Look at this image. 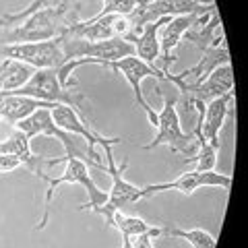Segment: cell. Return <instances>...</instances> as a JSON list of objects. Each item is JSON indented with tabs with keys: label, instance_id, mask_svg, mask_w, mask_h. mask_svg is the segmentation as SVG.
<instances>
[{
	"label": "cell",
	"instance_id": "24",
	"mask_svg": "<svg viewBox=\"0 0 248 248\" xmlns=\"http://www.w3.org/2000/svg\"><path fill=\"white\" fill-rule=\"evenodd\" d=\"M130 248H155L153 246V236L151 234H143V236L130 238Z\"/></svg>",
	"mask_w": 248,
	"mask_h": 248
},
{
	"label": "cell",
	"instance_id": "10",
	"mask_svg": "<svg viewBox=\"0 0 248 248\" xmlns=\"http://www.w3.org/2000/svg\"><path fill=\"white\" fill-rule=\"evenodd\" d=\"M223 64H230V52L228 46H211V48L203 50V56L197 62L195 66L186 68L180 75H174L172 85L182 93V95H188V93L197 87L201 81H205L209 75H211L215 68H219Z\"/></svg>",
	"mask_w": 248,
	"mask_h": 248
},
{
	"label": "cell",
	"instance_id": "5",
	"mask_svg": "<svg viewBox=\"0 0 248 248\" xmlns=\"http://www.w3.org/2000/svg\"><path fill=\"white\" fill-rule=\"evenodd\" d=\"M64 60H77V58H93L97 66H102L104 62H114L126 56H135V46L122 40V37H110V40L102 42H89L83 37L66 35L62 33L58 37Z\"/></svg>",
	"mask_w": 248,
	"mask_h": 248
},
{
	"label": "cell",
	"instance_id": "11",
	"mask_svg": "<svg viewBox=\"0 0 248 248\" xmlns=\"http://www.w3.org/2000/svg\"><path fill=\"white\" fill-rule=\"evenodd\" d=\"M106 151V157H108V166H106V172L110 174V192H108V203H110L114 209L122 211L124 207L128 205H135L139 201H143V188H139L133 182H128L122 174L126 172L128 168V161H124L122 166H116V159H114V153H112V145L104 147Z\"/></svg>",
	"mask_w": 248,
	"mask_h": 248
},
{
	"label": "cell",
	"instance_id": "4",
	"mask_svg": "<svg viewBox=\"0 0 248 248\" xmlns=\"http://www.w3.org/2000/svg\"><path fill=\"white\" fill-rule=\"evenodd\" d=\"M155 128H157V133H155L153 141L147 143L143 149H155L159 145H168L170 151L186 155L184 161H188L190 155L197 151V139L192 133H184L174 97L164 95V106L157 112V124H155Z\"/></svg>",
	"mask_w": 248,
	"mask_h": 248
},
{
	"label": "cell",
	"instance_id": "12",
	"mask_svg": "<svg viewBox=\"0 0 248 248\" xmlns=\"http://www.w3.org/2000/svg\"><path fill=\"white\" fill-rule=\"evenodd\" d=\"M0 153L4 155H13V157L19 159L21 166H25V170L29 174H33L35 178H40L44 180V170L46 168H52L56 166L54 164V157L48 159V157H40V155H35L31 151V139L25 137L21 133V130L13 128V133L4 139V141H0Z\"/></svg>",
	"mask_w": 248,
	"mask_h": 248
},
{
	"label": "cell",
	"instance_id": "13",
	"mask_svg": "<svg viewBox=\"0 0 248 248\" xmlns=\"http://www.w3.org/2000/svg\"><path fill=\"white\" fill-rule=\"evenodd\" d=\"M234 91V73H232V64H223L219 68L207 77L205 81H201L188 95H182L184 106L188 108L192 102H201V104H209L211 99H217L226 93Z\"/></svg>",
	"mask_w": 248,
	"mask_h": 248
},
{
	"label": "cell",
	"instance_id": "2",
	"mask_svg": "<svg viewBox=\"0 0 248 248\" xmlns=\"http://www.w3.org/2000/svg\"><path fill=\"white\" fill-rule=\"evenodd\" d=\"M60 161H64V164H66V168H64V172H62V176H58V178H52V176H48V174L44 176V182L48 184V188H46V199H44V215H42L40 223L35 226V230H44L46 226H48L52 199H54V195H56L58 186H62V184H79V186H83V188L87 190L89 201L79 207L81 211H91V209H95V207H99V205L108 203V192L102 190L95 182H93L91 172H89V166L85 164L83 159L75 157V155L54 157V164H56V166L60 164Z\"/></svg>",
	"mask_w": 248,
	"mask_h": 248
},
{
	"label": "cell",
	"instance_id": "22",
	"mask_svg": "<svg viewBox=\"0 0 248 248\" xmlns=\"http://www.w3.org/2000/svg\"><path fill=\"white\" fill-rule=\"evenodd\" d=\"M139 0H102V11L95 13L93 17H106V15H122L128 17L137 9Z\"/></svg>",
	"mask_w": 248,
	"mask_h": 248
},
{
	"label": "cell",
	"instance_id": "6",
	"mask_svg": "<svg viewBox=\"0 0 248 248\" xmlns=\"http://www.w3.org/2000/svg\"><path fill=\"white\" fill-rule=\"evenodd\" d=\"M104 68H110V71L122 75L124 79L128 81V85L133 87V93H135V99L139 108H143V112L147 114V118H149V122L157 124V112L153 110V108L149 106V102L145 99L143 91H141V83L143 79H147V77H153V79H159V81H170L172 83L174 75L170 73H164L161 68H155L153 64H147V62H143L141 58L137 56H126V58H120V60H114V62H104L102 64Z\"/></svg>",
	"mask_w": 248,
	"mask_h": 248
},
{
	"label": "cell",
	"instance_id": "14",
	"mask_svg": "<svg viewBox=\"0 0 248 248\" xmlns=\"http://www.w3.org/2000/svg\"><path fill=\"white\" fill-rule=\"evenodd\" d=\"M201 15V13H199ZM195 15H178V17H170L164 25H161L159 33V48H161V71L170 73V66L176 62V48L178 44L184 40L186 31L192 25Z\"/></svg>",
	"mask_w": 248,
	"mask_h": 248
},
{
	"label": "cell",
	"instance_id": "9",
	"mask_svg": "<svg viewBox=\"0 0 248 248\" xmlns=\"http://www.w3.org/2000/svg\"><path fill=\"white\" fill-rule=\"evenodd\" d=\"M203 186H221V188H230L232 186V176L230 174H219L215 170L209 172H184L182 176H178L176 180L170 182H157V184H149L143 188V199H151L157 192H166V190H180L182 195H192L195 190L203 188Z\"/></svg>",
	"mask_w": 248,
	"mask_h": 248
},
{
	"label": "cell",
	"instance_id": "21",
	"mask_svg": "<svg viewBox=\"0 0 248 248\" xmlns=\"http://www.w3.org/2000/svg\"><path fill=\"white\" fill-rule=\"evenodd\" d=\"M60 0H31V2L25 6L23 11H17V13H4L0 17V29H9V27H15L19 25L21 21H25L29 15H33L37 11H44V9H50V6H56Z\"/></svg>",
	"mask_w": 248,
	"mask_h": 248
},
{
	"label": "cell",
	"instance_id": "16",
	"mask_svg": "<svg viewBox=\"0 0 248 248\" xmlns=\"http://www.w3.org/2000/svg\"><path fill=\"white\" fill-rule=\"evenodd\" d=\"M13 128L21 130V133L25 135V137H29V139H35V137H54V139H58V141H62L64 135H66L64 130H60L56 124H54L50 108L35 110L31 116H27V118L19 120Z\"/></svg>",
	"mask_w": 248,
	"mask_h": 248
},
{
	"label": "cell",
	"instance_id": "15",
	"mask_svg": "<svg viewBox=\"0 0 248 248\" xmlns=\"http://www.w3.org/2000/svg\"><path fill=\"white\" fill-rule=\"evenodd\" d=\"M170 17H161L157 21L145 23L139 29V33L135 37H130V44L135 46V56L141 58L147 64H153L161 58V48H159V29Z\"/></svg>",
	"mask_w": 248,
	"mask_h": 248
},
{
	"label": "cell",
	"instance_id": "18",
	"mask_svg": "<svg viewBox=\"0 0 248 248\" xmlns=\"http://www.w3.org/2000/svg\"><path fill=\"white\" fill-rule=\"evenodd\" d=\"M112 228L118 230L122 236L126 238H137V236H143V234H151L153 238L161 236V226H149L145 219L141 217H135V215H126L124 211H116L114 219H112Z\"/></svg>",
	"mask_w": 248,
	"mask_h": 248
},
{
	"label": "cell",
	"instance_id": "7",
	"mask_svg": "<svg viewBox=\"0 0 248 248\" xmlns=\"http://www.w3.org/2000/svg\"><path fill=\"white\" fill-rule=\"evenodd\" d=\"M52 120H54V124H56L60 130L81 137L83 141L89 145V155H91V159L95 161V166H97L99 170H106V166L102 164V157H99V153L95 151V147H97V145H102V147L112 145V147H114V145H120V143H122L120 137L108 139V137H104V135H99L97 130L93 128V124H89V122L85 120L83 116L77 112L75 108H71V106L58 104V106L52 110Z\"/></svg>",
	"mask_w": 248,
	"mask_h": 248
},
{
	"label": "cell",
	"instance_id": "20",
	"mask_svg": "<svg viewBox=\"0 0 248 248\" xmlns=\"http://www.w3.org/2000/svg\"><path fill=\"white\" fill-rule=\"evenodd\" d=\"M192 135H195V139H197V157H195V168L192 170H197V172H209V170H215L219 147H215L209 141H205V137L201 135L199 126H195Z\"/></svg>",
	"mask_w": 248,
	"mask_h": 248
},
{
	"label": "cell",
	"instance_id": "3",
	"mask_svg": "<svg viewBox=\"0 0 248 248\" xmlns=\"http://www.w3.org/2000/svg\"><path fill=\"white\" fill-rule=\"evenodd\" d=\"M9 95H25L50 104H64L75 108L85 118V95L77 91V87H64L58 81V68H37L21 89L9 93Z\"/></svg>",
	"mask_w": 248,
	"mask_h": 248
},
{
	"label": "cell",
	"instance_id": "19",
	"mask_svg": "<svg viewBox=\"0 0 248 248\" xmlns=\"http://www.w3.org/2000/svg\"><path fill=\"white\" fill-rule=\"evenodd\" d=\"M161 236L180 238L184 242H188L192 248H215V238L209 234L207 230H201V228L182 230V228H174V226H161Z\"/></svg>",
	"mask_w": 248,
	"mask_h": 248
},
{
	"label": "cell",
	"instance_id": "25",
	"mask_svg": "<svg viewBox=\"0 0 248 248\" xmlns=\"http://www.w3.org/2000/svg\"><path fill=\"white\" fill-rule=\"evenodd\" d=\"M122 248H130V238L122 236Z\"/></svg>",
	"mask_w": 248,
	"mask_h": 248
},
{
	"label": "cell",
	"instance_id": "17",
	"mask_svg": "<svg viewBox=\"0 0 248 248\" xmlns=\"http://www.w3.org/2000/svg\"><path fill=\"white\" fill-rule=\"evenodd\" d=\"M35 73V68H31L23 62L17 60H0V93H13L21 89L25 85L31 75Z\"/></svg>",
	"mask_w": 248,
	"mask_h": 248
},
{
	"label": "cell",
	"instance_id": "8",
	"mask_svg": "<svg viewBox=\"0 0 248 248\" xmlns=\"http://www.w3.org/2000/svg\"><path fill=\"white\" fill-rule=\"evenodd\" d=\"M17 60L31 68H58L64 64L58 37L48 42H25V44H4L0 46V60Z\"/></svg>",
	"mask_w": 248,
	"mask_h": 248
},
{
	"label": "cell",
	"instance_id": "23",
	"mask_svg": "<svg viewBox=\"0 0 248 248\" xmlns=\"http://www.w3.org/2000/svg\"><path fill=\"white\" fill-rule=\"evenodd\" d=\"M17 168H21V164H19L17 157L0 153V172H13V170H17Z\"/></svg>",
	"mask_w": 248,
	"mask_h": 248
},
{
	"label": "cell",
	"instance_id": "1",
	"mask_svg": "<svg viewBox=\"0 0 248 248\" xmlns=\"http://www.w3.org/2000/svg\"><path fill=\"white\" fill-rule=\"evenodd\" d=\"M79 2L73 0H60L56 6L37 11L29 15L25 21H21L19 25L9 27L0 35V46L4 44H25V42H48L54 37H60L64 33V29L79 19Z\"/></svg>",
	"mask_w": 248,
	"mask_h": 248
}]
</instances>
